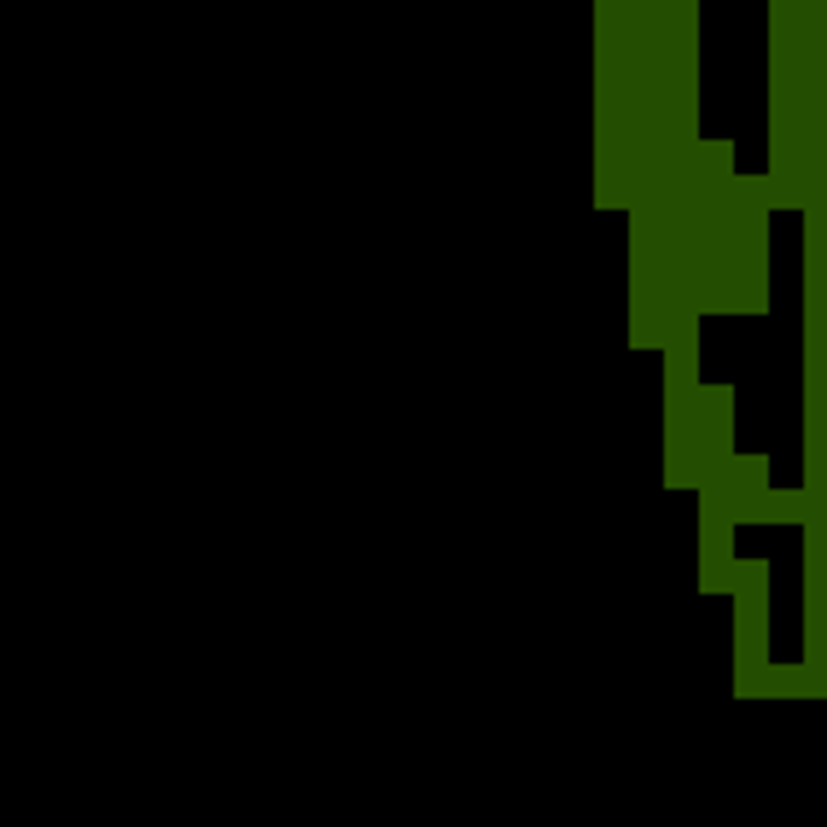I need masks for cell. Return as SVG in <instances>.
<instances>
[{"instance_id": "1", "label": "cell", "mask_w": 827, "mask_h": 827, "mask_svg": "<svg viewBox=\"0 0 827 827\" xmlns=\"http://www.w3.org/2000/svg\"><path fill=\"white\" fill-rule=\"evenodd\" d=\"M712 315H769V193H764V175H734V187H729Z\"/></svg>"}, {"instance_id": "2", "label": "cell", "mask_w": 827, "mask_h": 827, "mask_svg": "<svg viewBox=\"0 0 827 827\" xmlns=\"http://www.w3.org/2000/svg\"><path fill=\"white\" fill-rule=\"evenodd\" d=\"M734 694L764 700V670H769V560H734Z\"/></svg>"}, {"instance_id": "3", "label": "cell", "mask_w": 827, "mask_h": 827, "mask_svg": "<svg viewBox=\"0 0 827 827\" xmlns=\"http://www.w3.org/2000/svg\"><path fill=\"white\" fill-rule=\"evenodd\" d=\"M734 461V385H700V431H694V489Z\"/></svg>"}, {"instance_id": "4", "label": "cell", "mask_w": 827, "mask_h": 827, "mask_svg": "<svg viewBox=\"0 0 827 827\" xmlns=\"http://www.w3.org/2000/svg\"><path fill=\"white\" fill-rule=\"evenodd\" d=\"M764 496H769V454H734V489H729L734 525H752Z\"/></svg>"}, {"instance_id": "5", "label": "cell", "mask_w": 827, "mask_h": 827, "mask_svg": "<svg viewBox=\"0 0 827 827\" xmlns=\"http://www.w3.org/2000/svg\"><path fill=\"white\" fill-rule=\"evenodd\" d=\"M810 519V496L804 489H769L764 501H757V513H752V525H804Z\"/></svg>"}, {"instance_id": "6", "label": "cell", "mask_w": 827, "mask_h": 827, "mask_svg": "<svg viewBox=\"0 0 827 827\" xmlns=\"http://www.w3.org/2000/svg\"><path fill=\"white\" fill-rule=\"evenodd\" d=\"M764 700H810V670L804 665H769L764 670Z\"/></svg>"}]
</instances>
